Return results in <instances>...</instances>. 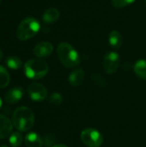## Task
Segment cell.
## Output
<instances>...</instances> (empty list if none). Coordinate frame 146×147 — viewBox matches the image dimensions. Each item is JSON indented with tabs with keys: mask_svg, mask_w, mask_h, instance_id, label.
<instances>
[{
	"mask_svg": "<svg viewBox=\"0 0 146 147\" xmlns=\"http://www.w3.org/2000/svg\"><path fill=\"white\" fill-rule=\"evenodd\" d=\"M12 123L18 131L28 132L32 128L34 123L33 111L27 107L17 108L13 113Z\"/></svg>",
	"mask_w": 146,
	"mask_h": 147,
	"instance_id": "1",
	"label": "cell"
},
{
	"mask_svg": "<svg viewBox=\"0 0 146 147\" xmlns=\"http://www.w3.org/2000/svg\"><path fill=\"white\" fill-rule=\"evenodd\" d=\"M57 53L61 64L66 68H73L80 63L78 53L69 43H60L57 47Z\"/></svg>",
	"mask_w": 146,
	"mask_h": 147,
	"instance_id": "2",
	"label": "cell"
},
{
	"mask_svg": "<svg viewBox=\"0 0 146 147\" xmlns=\"http://www.w3.org/2000/svg\"><path fill=\"white\" fill-rule=\"evenodd\" d=\"M40 24L35 19L32 17H28L23 19L17 27L16 36L20 40H28L33 38L40 31Z\"/></svg>",
	"mask_w": 146,
	"mask_h": 147,
	"instance_id": "3",
	"label": "cell"
},
{
	"mask_svg": "<svg viewBox=\"0 0 146 147\" xmlns=\"http://www.w3.org/2000/svg\"><path fill=\"white\" fill-rule=\"evenodd\" d=\"M48 65L40 59H30L24 65V73L29 79H40L48 73Z\"/></svg>",
	"mask_w": 146,
	"mask_h": 147,
	"instance_id": "4",
	"label": "cell"
},
{
	"mask_svg": "<svg viewBox=\"0 0 146 147\" xmlns=\"http://www.w3.org/2000/svg\"><path fill=\"white\" fill-rule=\"evenodd\" d=\"M81 140L88 147H100L103 143L102 134L94 128H86L81 133Z\"/></svg>",
	"mask_w": 146,
	"mask_h": 147,
	"instance_id": "5",
	"label": "cell"
},
{
	"mask_svg": "<svg viewBox=\"0 0 146 147\" xmlns=\"http://www.w3.org/2000/svg\"><path fill=\"white\" fill-rule=\"evenodd\" d=\"M120 55L115 52L108 53L103 59V69L108 74H114L117 71L120 65Z\"/></svg>",
	"mask_w": 146,
	"mask_h": 147,
	"instance_id": "6",
	"label": "cell"
},
{
	"mask_svg": "<svg viewBox=\"0 0 146 147\" xmlns=\"http://www.w3.org/2000/svg\"><path fill=\"white\" fill-rule=\"evenodd\" d=\"M28 94L33 101L42 102L47 96V90L41 84L33 83L28 87Z\"/></svg>",
	"mask_w": 146,
	"mask_h": 147,
	"instance_id": "7",
	"label": "cell"
},
{
	"mask_svg": "<svg viewBox=\"0 0 146 147\" xmlns=\"http://www.w3.org/2000/svg\"><path fill=\"white\" fill-rule=\"evenodd\" d=\"M53 51V46L49 41H42L38 43L33 50L34 54L38 58H46L52 54Z\"/></svg>",
	"mask_w": 146,
	"mask_h": 147,
	"instance_id": "8",
	"label": "cell"
},
{
	"mask_svg": "<svg viewBox=\"0 0 146 147\" xmlns=\"http://www.w3.org/2000/svg\"><path fill=\"white\" fill-rule=\"evenodd\" d=\"M13 129L12 122L6 116L0 115V140L4 139L11 134Z\"/></svg>",
	"mask_w": 146,
	"mask_h": 147,
	"instance_id": "9",
	"label": "cell"
},
{
	"mask_svg": "<svg viewBox=\"0 0 146 147\" xmlns=\"http://www.w3.org/2000/svg\"><path fill=\"white\" fill-rule=\"evenodd\" d=\"M23 96V90L21 87H15L7 91L4 96V100L8 103H15Z\"/></svg>",
	"mask_w": 146,
	"mask_h": 147,
	"instance_id": "10",
	"label": "cell"
},
{
	"mask_svg": "<svg viewBox=\"0 0 146 147\" xmlns=\"http://www.w3.org/2000/svg\"><path fill=\"white\" fill-rule=\"evenodd\" d=\"M24 142L27 147H42L43 145V140L40 136L34 132L26 134Z\"/></svg>",
	"mask_w": 146,
	"mask_h": 147,
	"instance_id": "11",
	"label": "cell"
},
{
	"mask_svg": "<svg viewBox=\"0 0 146 147\" xmlns=\"http://www.w3.org/2000/svg\"><path fill=\"white\" fill-rule=\"evenodd\" d=\"M59 16H60V12L58 9L49 8L48 9H46L44 12V14L42 16V21L47 24L53 23L59 20Z\"/></svg>",
	"mask_w": 146,
	"mask_h": 147,
	"instance_id": "12",
	"label": "cell"
},
{
	"mask_svg": "<svg viewBox=\"0 0 146 147\" xmlns=\"http://www.w3.org/2000/svg\"><path fill=\"white\" fill-rule=\"evenodd\" d=\"M84 78V71L82 69H76L69 75L68 81L72 86H79Z\"/></svg>",
	"mask_w": 146,
	"mask_h": 147,
	"instance_id": "13",
	"label": "cell"
},
{
	"mask_svg": "<svg viewBox=\"0 0 146 147\" xmlns=\"http://www.w3.org/2000/svg\"><path fill=\"white\" fill-rule=\"evenodd\" d=\"M108 43L113 48H120L122 45V36L120 33L117 30L111 31L108 35Z\"/></svg>",
	"mask_w": 146,
	"mask_h": 147,
	"instance_id": "14",
	"label": "cell"
},
{
	"mask_svg": "<svg viewBox=\"0 0 146 147\" xmlns=\"http://www.w3.org/2000/svg\"><path fill=\"white\" fill-rule=\"evenodd\" d=\"M133 70L135 74L139 78H140L143 80H146V60H138L133 66Z\"/></svg>",
	"mask_w": 146,
	"mask_h": 147,
	"instance_id": "15",
	"label": "cell"
},
{
	"mask_svg": "<svg viewBox=\"0 0 146 147\" xmlns=\"http://www.w3.org/2000/svg\"><path fill=\"white\" fill-rule=\"evenodd\" d=\"M10 82V77L7 70L0 65V88H5L9 85Z\"/></svg>",
	"mask_w": 146,
	"mask_h": 147,
	"instance_id": "16",
	"label": "cell"
},
{
	"mask_svg": "<svg viewBox=\"0 0 146 147\" xmlns=\"http://www.w3.org/2000/svg\"><path fill=\"white\" fill-rule=\"evenodd\" d=\"M22 141H23V137L18 132H15L9 135V143L12 147H19L22 145Z\"/></svg>",
	"mask_w": 146,
	"mask_h": 147,
	"instance_id": "17",
	"label": "cell"
},
{
	"mask_svg": "<svg viewBox=\"0 0 146 147\" xmlns=\"http://www.w3.org/2000/svg\"><path fill=\"white\" fill-rule=\"evenodd\" d=\"M6 65L9 69L12 70H17L22 67V60L15 57V56H10L6 59Z\"/></svg>",
	"mask_w": 146,
	"mask_h": 147,
	"instance_id": "18",
	"label": "cell"
},
{
	"mask_svg": "<svg viewBox=\"0 0 146 147\" xmlns=\"http://www.w3.org/2000/svg\"><path fill=\"white\" fill-rule=\"evenodd\" d=\"M136 0H112V5L114 8H124L132 3Z\"/></svg>",
	"mask_w": 146,
	"mask_h": 147,
	"instance_id": "19",
	"label": "cell"
},
{
	"mask_svg": "<svg viewBox=\"0 0 146 147\" xmlns=\"http://www.w3.org/2000/svg\"><path fill=\"white\" fill-rule=\"evenodd\" d=\"M49 102L53 105H59L63 102V96L59 93L54 92L49 96Z\"/></svg>",
	"mask_w": 146,
	"mask_h": 147,
	"instance_id": "20",
	"label": "cell"
},
{
	"mask_svg": "<svg viewBox=\"0 0 146 147\" xmlns=\"http://www.w3.org/2000/svg\"><path fill=\"white\" fill-rule=\"evenodd\" d=\"M52 147H68V146H65V145H62V144H58V145L53 146Z\"/></svg>",
	"mask_w": 146,
	"mask_h": 147,
	"instance_id": "21",
	"label": "cell"
},
{
	"mask_svg": "<svg viewBox=\"0 0 146 147\" xmlns=\"http://www.w3.org/2000/svg\"><path fill=\"white\" fill-rule=\"evenodd\" d=\"M3 51H2L1 48H0V61L3 59Z\"/></svg>",
	"mask_w": 146,
	"mask_h": 147,
	"instance_id": "22",
	"label": "cell"
},
{
	"mask_svg": "<svg viewBox=\"0 0 146 147\" xmlns=\"http://www.w3.org/2000/svg\"><path fill=\"white\" fill-rule=\"evenodd\" d=\"M2 104H3V102H2V99H1V97H0V109H1V107H2Z\"/></svg>",
	"mask_w": 146,
	"mask_h": 147,
	"instance_id": "23",
	"label": "cell"
},
{
	"mask_svg": "<svg viewBox=\"0 0 146 147\" xmlns=\"http://www.w3.org/2000/svg\"><path fill=\"white\" fill-rule=\"evenodd\" d=\"M0 147H8V146H1Z\"/></svg>",
	"mask_w": 146,
	"mask_h": 147,
	"instance_id": "24",
	"label": "cell"
},
{
	"mask_svg": "<svg viewBox=\"0 0 146 147\" xmlns=\"http://www.w3.org/2000/svg\"><path fill=\"white\" fill-rule=\"evenodd\" d=\"M145 5H146V0H145Z\"/></svg>",
	"mask_w": 146,
	"mask_h": 147,
	"instance_id": "25",
	"label": "cell"
},
{
	"mask_svg": "<svg viewBox=\"0 0 146 147\" xmlns=\"http://www.w3.org/2000/svg\"><path fill=\"white\" fill-rule=\"evenodd\" d=\"M1 2H2V0H0V3H1Z\"/></svg>",
	"mask_w": 146,
	"mask_h": 147,
	"instance_id": "26",
	"label": "cell"
}]
</instances>
